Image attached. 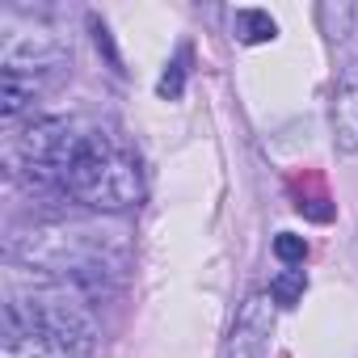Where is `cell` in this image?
<instances>
[{"instance_id":"obj_1","label":"cell","mask_w":358,"mask_h":358,"mask_svg":"<svg viewBox=\"0 0 358 358\" xmlns=\"http://www.w3.org/2000/svg\"><path fill=\"white\" fill-rule=\"evenodd\" d=\"M9 257L30 266L34 274L59 278L85 299H97L110 291V278L127 266V236L106 232L101 224H34L30 232H17L9 241Z\"/></svg>"},{"instance_id":"obj_2","label":"cell","mask_w":358,"mask_h":358,"mask_svg":"<svg viewBox=\"0 0 358 358\" xmlns=\"http://www.w3.org/2000/svg\"><path fill=\"white\" fill-rule=\"evenodd\" d=\"M64 194L85 203V207H93V211H106V215L131 211V207L143 203L139 160L122 143H114L110 135L85 131L80 148L64 164Z\"/></svg>"},{"instance_id":"obj_3","label":"cell","mask_w":358,"mask_h":358,"mask_svg":"<svg viewBox=\"0 0 358 358\" xmlns=\"http://www.w3.org/2000/svg\"><path fill=\"white\" fill-rule=\"evenodd\" d=\"M13 295L26 303L34 333H43L51 345H59L72 358H93V350H97V320H93L89 299L80 291H72L59 278L34 274V287L30 291H13Z\"/></svg>"},{"instance_id":"obj_4","label":"cell","mask_w":358,"mask_h":358,"mask_svg":"<svg viewBox=\"0 0 358 358\" xmlns=\"http://www.w3.org/2000/svg\"><path fill=\"white\" fill-rule=\"evenodd\" d=\"M68 64V43L34 17L5 13L0 17V68L22 72V76H43Z\"/></svg>"},{"instance_id":"obj_5","label":"cell","mask_w":358,"mask_h":358,"mask_svg":"<svg viewBox=\"0 0 358 358\" xmlns=\"http://www.w3.org/2000/svg\"><path fill=\"white\" fill-rule=\"evenodd\" d=\"M270 337H274V299L266 291H253L236 312L228 358H270Z\"/></svg>"},{"instance_id":"obj_6","label":"cell","mask_w":358,"mask_h":358,"mask_svg":"<svg viewBox=\"0 0 358 358\" xmlns=\"http://www.w3.org/2000/svg\"><path fill=\"white\" fill-rule=\"evenodd\" d=\"M333 143L337 152H358V64H345L333 89Z\"/></svg>"},{"instance_id":"obj_7","label":"cell","mask_w":358,"mask_h":358,"mask_svg":"<svg viewBox=\"0 0 358 358\" xmlns=\"http://www.w3.org/2000/svg\"><path fill=\"white\" fill-rule=\"evenodd\" d=\"M38 93H43V80H38V76L0 72V118H5V122L22 118V114L34 106V97H38Z\"/></svg>"},{"instance_id":"obj_8","label":"cell","mask_w":358,"mask_h":358,"mask_svg":"<svg viewBox=\"0 0 358 358\" xmlns=\"http://www.w3.org/2000/svg\"><path fill=\"white\" fill-rule=\"evenodd\" d=\"M232 34H236L241 43H249V47L274 43V38H278V22H274L270 13H262V9H241V13L232 17Z\"/></svg>"},{"instance_id":"obj_9","label":"cell","mask_w":358,"mask_h":358,"mask_svg":"<svg viewBox=\"0 0 358 358\" xmlns=\"http://www.w3.org/2000/svg\"><path fill=\"white\" fill-rule=\"evenodd\" d=\"M0 358H72L47 337H5L0 341Z\"/></svg>"},{"instance_id":"obj_10","label":"cell","mask_w":358,"mask_h":358,"mask_svg":"<svg viewBox=\"0 0 358 358\" xmlns=\"http://www.w3.org/2000/svg\"><path fill=\"white\" fill-rule=\"evenodd\" d=\"M303 291H308V274L295 270V266H287V270L274 274V282H270V299L282 303V308H295V303L303 299Z\"/></svg>"},{"instance_id":"obj_11","label":"cell","mask_w":358,"mask_h":358,"mask_svg":"<svg viewBox=\"0 0 358 358\" xmlns=\"http://www.w3.org/2000/svg\"><path fill=\"white\" fill-rule=\"evenodd\" d=\"M186 64H190V51L182 47V51L169 59V68H164V76H160V85H156V93H160L164 101H177V97L186 93V72H190Z\"/></svg>"},{"instance_id":"obj_12","label":"cell","mask_w":358,"mask_h":358,"mask_svg":"<svg viewBox=\"0 0 358 358\" xmlns=\"http://www.w3.org/2000/svg\"><path fill=\"white\" fill-rule=\"evenodd\" d=\"M274 253H278V262H287V266H303L308 241L295 236V232H278V236H274Z\"/></svg>"},{"instance_id":"obj_13","label":"cell","mask_w":358,"mask_h":358,"mask_svg":"<svg viewBox=\"0 0 358 358\" xmlns=\"http://www.w3.org/2000/svg\"><path fill=\"white\" fill-rule=\"evenodd\" d=\"M93 43H97V51H106V59L118 68V51H114V38H110V30H106L97 17H93Z\"/></svg>"},{"instance_id":"obj_14","label":"cell","mask_w":358,"mask_h":358,"mask_svg":"<svg viewBox=\"0 0 358 358\" xmlns=\"http://www.w3.org/2000/svg\"><path fill=\"white\" fill-rule=\"evenodd\" d=\"M299 211H308L312 220H329V215H333L329 207H316V203H299Z\"/></svg>"}]
</instances>
